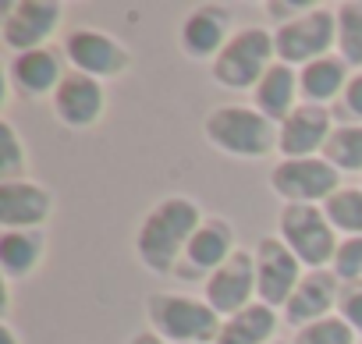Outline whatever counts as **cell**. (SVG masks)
<instances>
[{
  "label": "cell",
  "instance_id": "d6986e66",
  "mask_svg": "<svg viewBox=\"0 0 362 344\" xmlns=\"http://www.w3.org/2000/svg\"><path fill=\"white\" fill-rule=\"evenodd\" d=\"M295 96H298V71L277 61L256 85V110L281 128L295 110Z\"/></svg>",
  "mask_w": 362,
  "mask_h": 344
},
{
  "label": "cell",
  "instance_id": "277c9868",
  "mask_svg": "<svg viewBox=\"0 0 362 344\" xmlns=\"http://www.w3.org/2000/svg\"><path fill=\"white\" fill-rule=\"evenodd\" d=\"M274 57H277L274 32H267L259 25L238 29L228 40V47L217 54V61H214V82L221 89H231V93L256 89L263 82V75L277 64Z\"/></svg>",
  "mask_w": 362,
  "mask_h": 344
},
{
  "label": "cell",
  "instance_id": "9c48e42d",
  "mask_svg": "<svg viewBox=\"0 0 362 344\" xmlns=\"http://www.w3.org/2000/svg\"><path fill=\"white\" fill-rule=\"evenodd\" d=\"M302 263L298 256L274 235H267L259 245H256V295L263 305L277 309V305H288V298L295 295L298 280H302Z\"/></svg>",
  "mask_w": 362,
  "mask_h": 344
},
{
  "label": "cell",
  "instance_id": "4316f807",
  "mask_svg": "<svg viewBox=\"0 0 362 344\" xmlns=\"http://www.w3.org/2000/svg\"><path fill=\"white\" fill-rule=\"evenodd\" d=\"M291 344H355V330L341 316H327V319H316L309 326H298Z\"/></svg>",
  "mask_w": 362,
  "mask_h": 344
},
{
  "label": "cell",
  "instance_id": "cb8c5ba5",
  "mask_svg": "<svg viewBox=\"0 0 362 344\" xmlns=\"http://www.w3.org/2000/svg\"><path fill=\"white\" fill-rule=\"evenodd\" d=\"M337 50L348 68H362V0L337 8Z\"/></svg>",
  "mask_w": 362,
  "mask_h": 344
},
{
  "label": "cell",
  "instance_id": "2e32d148",
  "mask_svg": "<svg viewBox=\"0 0 362 344\" xmlns=\"http://www.w3.org/2000/svg\"><path fill=\"white\" fill-rule=\"evenodd\" d=\"M337 298H341V280H337V273H334V270H309V273L298 280L295 295L288 298L284 319H288L291 326H309V323H316V319L334 316Z\"/></svg>",
  "mask_w": 362,
  "mask_h": 344
},
{
  "label": "cell",
  "instance_id": "8992f818",
  "mask_svg": "<svg viewBox=\"0 0 362 344\" xmlns=\"http://www.w3.org/2000/svg\"><path fill=\"white\" fill-rule=\"evenodd\" d=\"M337 47V11L330 8H313L302 18L281 22L274 29V50L277 61L295 68V64H313L320 57H327V50Z\"/></svg>",
  "mask_w": 362,
  "mask_h": 344
},
{
  "label": "cell",
  "instance_id": "52a82bcc",
  "mask_svg": "<svg viewBox=\"0 0 362 344\" xmlns=\"http://www.w3.org/2000/svg\"><path fill=\"white\" fill-rule=\"evenodd\" d=\"M270 189L288 203H298V206H316V203H327L341 185V170L330 167L327 160H316V156H305V160H281L274 170H270Z\"/></svg>",
  "mask_w": 362,
  "mask_h": 344
},
{
  "label": "cell",
  "instance_id": "f1b7e54d",
  "mask_svg": "<svg viewBox=\"0 0 362 344\" xmlns=\"http://www.w3.org/2000/svg\"><path fill=\"white\" fill-rule=\"evenodd\" d=\"M337 316H341L355 333H362V280H348V284H341Z\"/></svg>",
  "mask_w": 362,
  "mask_h": 344
},
{
  "label": "cell",
  "instance_id": "5b68a950",
  "mask_svg": "<svg viewBox=\"0 0 362 344\" xmlns=\"http://www.w3.org/2000/svg\"><path fill=\"white\" fill-rule=\"evenodd\" d=\"M277 238L298 256L302 266L309 270H327L334 266V256L341 249L334 224L327 220V213L320 206H298L288 203L277 217Z\"/></svg>",
  "mask_w": 362,
  "mask_h": 344
},
{
  "label": "cell",
  "instance_id": "484cf974",
  "mask_svg": "<svg viewBox=\"0 0 362 344\" xmlns=\"http://www.w3.org/2000/svg\"><path fill=\"white\" fill-rule=\"evenodd\" d=\"M29 149L18 135V128L11 121H0V182H18V174L25 170Z\"/></svg>",
  "mask_w": 362,
  "mask_h": 344
},
{
  "label": "cell",
  "instance_id": "f546056e",
  "mask_svg": "<svg viewBox=\"0 0 362 344\" xmlns=\"http://www.w3.org/2000/svg\"><path fill=\"white\" fill-rule=\"evenodd\" d=\"M267 11L274 15V18H284V22H291V15H309L313 11V4H309V0H270V4H267Z\"/></svg>",
  "mask_w": 362,
  "mask_h": 344
},
{
  "label": "cell",
  "instance_id": "4fadbf2b",
  "mask_svg": "<svg viewBox=\"0 0 362 344\" xmlns=\"http://www.w3.org/2000/svg\"><path fill=\"white\" fill-rule=\"evenodd\" d=\"M252 291H256V256L238 249L210 280H206V302L221 312V316H235L245 305H252Z\"/></svg>",
  "mask_w": 362,
  "mask_h": 344
},
{
  "label": "cell",
  "instance_id": "7c38bea8",
  "mask_svg": "<svg viewBox=\"0 0 362 344\" xmlns=\"http://www.w3.org/2000/svg\"><path fill=\"white\" fill-rule=\"evenodd\" d=\"M50 110L68 131L93 128L100 121V114H103V85H100V78H89L82 71H68L64 82L57 85L54 100H50Z\"/></svg>",
  "mask_w": 362,
  "mask_h": 344
},
{
  "label": "cell",
  "instance_id": "e0dca14e",
  "mask_svg": "<svg viewBox=\"0 0 362 344\" xmlns=\"http://www.w3.org/2000/svg\"><path fill=\"white\" fill-rule=\"evenodd\" d=\"M64 54L43 47V50H29V54H15L8 64V82L22 93V96H47L57 93V85L64 82Z\"/></svg>",
  "mask_w": 362,
  "mask_h": 344
},
{
  "label": "cell",
  "instance_id": "7402d4cb",
  "mask_svg": "<svg viewBox=\"0 0 362 344\" xmlns=\"http://www.w3.org/2000/svg\"><path fill=\"white\" fill-rule=\"evenodd\" d=\"M43 235L40 231H4L0 235V270L4 280L29 277L43 259Z\"/></svg>",
  "mask_w": 362,
  "mask_h": 344
},
{
  "label": "cell",
  "instance_id": "4dcf8cb0",
  "mask_svg": "<svg viewBox=\"0 0 362 344\" xmlns=\"http://www.w3.org/2000/svg\"><path fill=\"white\" fill-rule=\"evenodd\" d=\"M341 100H344V110H348L351 117H358V121H362V71L348 78V85H344Z\"/></svg>",
  "mask_w": 362,
  "mask_h": 344
},
{
  "label": "cell",
  "instance_id": "30bf717a",
  "mask_svg": "<svg viewBox=\"0 0 362 344\" xmlns=\"http://www.w3.org/2000/svg\"><path fill=\"white\" fill-rule=\"evenodd\" d=\"M235 227L221 217H206L203 227L192 235L185 256H181V263L174 266V277L181 280H199V277H214L231 256H235Z\"/></svg>",
  "mask_w": 362,
  "mask_h": 344
},
{
  "label": "cell",
  "instance_id": "8fae6325",
  "mask_svg": "<svg viewBox=\"0 0 362 344\" xmlns=\"http://www.w3.org/2000/svg\"><path fill=\"white\" fill-rule=\"evenodd\" d=\"M64 57L75 71H82L89 78H117L132 64L128 50L100 29H75L64 40Z\"/></svg>",
  "mask_w": 362,
  "mask_h": 344
},
{
  "label": "cell",
  "instance_id": "ba28073f",
  "mask_svg": "<svg viewBox=\"0 0 362 344\" xmlns=\"http://www.w3.org/2000/svg\"><path fill=\"white\" fill-rule=\"evenodd\" d=\"M61 22H64V4H57V0H18V4H4L0 40L11 54L43 50V43L61 29Z\"/></svg>",
  "mask_w": 362,
  "mask_h": 344
},
{
  "label": "cell",
  "instance_id": "5bb4252c",
  "mask_svg": "<svg viewBox=\"0 0 362 344\" xmlns=\"http://www.w3.org/2000/svg\"><path fill=\"white\" fill-rule=\"evenodd\" d=\"M54 210V196L40 182H0V224L4 231H40Z\"/></svg>",
  "mask_w": 362,
  "mask_h": 344
},
{
  "label": "cell",
  "instance_id": "9a60e30c",
  "mask_svg": "<svg viewBox=\"0 0 362 344\" xmlns=\"http://www.w3.org/2000/svg\"><path fill=\"white\" fill-rule=\"evenodd\" d=\"M330 131L334 128H330V110L327 107L298 103L277 131V149H281L284 160H305L313 153H323Z\"/></svg>",
  "mask_w": 362,
  "mask_h": 344
},
{
  "label": "cell",
  "instance_id": "836d02e7",
  "mask_svg": "<svg viewBox=\"0 0 362 344\" xmlns=\"http://www.w3.org/2000/svg\"><path fill=\"white\" fill-rule=\"evenodd\" d=\"M274 344H284V340H274Z\"/></svg>",
  "mask_w": 362,
  "mask_h": 344
},
{
  "label": "cell",
  "instance_id": "d4e9b609",
  "mask_svg": "<svg viewBox=\"0 0 362 344\" xmlns=\"http://www.w3.org/2000/svg\"><path fill=\"white\" fill-rule=\"evenodd\" d=\"M327 220L334 231H344L348 238H362V189H337L323 203Z\"/></svg>",
  "mask_w": 362,
  "mask_h": 344
},
{
  "label": "cell",
  "instance_id": "83f0119b",
  "mask_svg": "<svg viewBox=\"0 0 362 344\" xmlns=\"http://www.w3.org/2000/svg\"><path fill=\"white\" fill-rule=\"evenodd\" d=\"M330 270L337 273L341 284L362 280V238H344L341 249H337V256H334V266H330Z\"/></svg>",
  "mask_w": 362,
  "mask_h": 344
},
{
  "label": "cell",
  "instance_id": "d6a6232c",
  "mask_svg": "<svg viewBox=\"0 0 362 344\" xmlns=\"http://www.w3.org/2000/svg\"><path fill=\"white\" fill-rule=\"evenodd\" d=\"M0 344H18V333L11 323H0Z\"/></svg>",
  "mask_w": 362,
  "mask_h": 344
},
{
  "label": "cell",
  "instance_id": "3957f363",
  "mask_svg": "<svg viewBox=\"0 0 362 344\" xmlns=\"http://www.w3.org/2000/svg\"><path fill=\"white\" fill-rule=\"evenodd\" d=\"M203 131L214 149L242 160H259L277 146V124L267 121L256 107H217L206 114Z\"/></svg>",
  "mask_w": 362,
  "mask_h": 344
},
{
  "label": "cell",
  "instance_id": "1f68e13d",
  "mask_svg": "<svg viewBox=\"0 0 362 344\" xmlns=\"http://www.w3.org/2000/svg\"><path fill=\"white\" fill-rule=\"evenodd\" d=\"M128 344H167V340H163V337H160L156 330H142V333H135V337H132Z\"/></svg>",
  "mask_w": 362,
  "mask_h": 344
},
{
  "label": "cell",
  "instance_id": "603a6c76",
  "mask_svg": "<svg viewBox=\"0 0 362 344\" xmlns=\"http://www.w3.org/2000/svg\"><path fill=\"white\" fill-rule=\"evenodd\" d=\"M323 160L348 174H362V124H341L323 146Z\"/></svg>",
  "mask_w": 362,
  "mask_h": 344
},
{
  "label": "cell",
  "instance_id": "ffe728a7",
  "mask_svg": "<svg viewBox=\"0 0 362 344\" xmlns=\"http://www.w3.org/2000/svg\"><path fill=\"white\" fill-rule=\"evenodd\" d=\"M348 78H351L348 75V64L341 57L327 54V57H320V61H313V64H305L298 71V93L305 96V103L323 107L327 100H334V96L344 93Z\"/></svg>",
  "mask_w": 362,
  "mask_h": 344
},
{
  "label": "cell",
  "instance_id": "7a4b0ae2",
  "mask_svg": "<svg viewBox=\"0 0 362 344\" xmlns=\"http://www.w3.org/2000/svg\"><path fill=\"white\" fill-rule=\"evenodd\" d=\"M149 323L163 340L174 344H217L224 323L221 312L203 298L192 295H174V291H156L149 298Z\"/></svg>",
  "mask_w": 362,
  "mask_h": 344
},
{
  "label": "cell",
  "instance_id": "44dd1931",
  "mask_svg": "<svg viewBox=\"0 0 362 344\" xmlns=\"http://www.w3.org/2000/svg\"><path fill=\"white\" fill-rule=\"evenodd\" d=\"M274 330H277V312L263 302H252L242 312L224 319L217 344H267L274 337Z\"/></svg>",
  "mask_w": 362,
  "mask_h": 344
},
{
  "label": "cell",
  "instance_id": "6da1fadb",
  "mask_svg": "<svg viewBox=\"0 0 362 344\" xmlns=\"http://www.w3.org/2000/svg\"><path fill=\"white\" fill-rule=\"evenodd\" d=\"M203 210L185 196L160 199L135 231V256L153 273H174V266L185 256L192 235L203 227Z\"/></svg>",
  "mask_w": 362,
  "mask_h": 344
},
{
  "label": "cell",
  "instance_id": "ac0fdd59",
  "mask_svg": "<svg viewBox=\"0 0 362 344\" xmlns=\"http://www.w3.org/2000/svg\"><path fill=\"white\" fill-rule=\"evenodd\" d=\"M228 25H231V11L224 8H199L181 22V50L192 61H217V54L228 47Z\"/></svg>",
  "mask_w": 362,
  "mask_h": 344
}]
</instances>
